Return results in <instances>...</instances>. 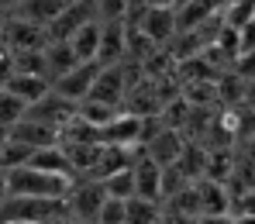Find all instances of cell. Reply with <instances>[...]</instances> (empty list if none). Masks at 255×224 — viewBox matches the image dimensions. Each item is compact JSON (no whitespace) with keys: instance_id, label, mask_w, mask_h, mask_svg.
Listing matches in <instances>:
<instances>
[{"instance_id":"cell-1","label":"cell","mask_w":255,"mask_h":224,"mask_svg":"<svg viewBox=\"0 0 255 224\" xmlns=\"http://www.w3.org/2000/svg\"><path fill=\"white\" fill-rule=\"evenodd\" d=\"M7 183H10V193H21V197H59V200H66L76 176L48 173L38 166H14V169H7Z\"/></svg>"},{"instance_id":"cell-2","label":"cell","mask_w":255,"mask_h":224,"mask_svg":"<svg viewBox=\"0 0 255 224\" xmlns=\"http://www.w3.org/2000/svg\"><path fill=\"white\" fill-rule=\"evenodd\" d=\"M55 214H69L66 200H59V197H21V193H10L7 204L0 207V224H38L45 218H55Z\"/></svg>"},{"instance_id":"cell-3","label":"cell","mask_w":255,"mask_h":224,"mask_svg":"<svg viewBox=\"0 0 255 224\" xmlns=\"http://www.w3.org/2000/svg\"><path fill=\"white\" fill-rule=\"evenodd\" d=\"M104 204H107V186H104V179L76 176L73 190H69V197H66L69 214L80 218V221H97V214H100Z\"/></svg>"},{"instance_id":"cell-4","label":"cell","mask_w":255,"mask_h":224,"mask_svg":"<svg viewBox=\"0 0 255 224\" xmlns=\"http://www.w3.org/2000/svg\"><path fill=\"white\" fill-rule=\"evenodd\" d=\"M76 111H80V104H76V100L62 97L59 90H48L42 100H35V104L28 107V117H35V121L52 124V128H59V131H62V124H66V121H73V117H76Z\"/></svg>"},{"instance_id":"cell-5","label":"cell","mask_w":255,"mask_h":224,"mask_svg":"<svg viewBox=\"0 0 255 224\" xmlns=\"http://www.w3.org/2000/svg\"><path fill=\"white\" fill-rule=\"evenodd\" d=\"M0 38L10 45L14 52H21V48H45V45L52 42V35H48V28H45V24L24 21V17H17V14H10V17H7V24H3V31H0Z\"/></svg>"},{"instance_id":"cell-6","label":"cell","mask_w":255,"mask_h":224,"mask_svg":"<svg viewBox=\"0 0 255 224\" xmlns=\"http://www.w3.org/2000/svg\"><path fill=\"white\" fill-rule=\"evenodd\" d=\"M100 62H80V66H73L69 73H62L59 80H52V90H59L62 97H69V100H86L90 97V90L97 83V76H100Z\"/></svg>"},{"instance_id":"cell-7","label":"cell","mask_w":255,"mask_h":224,"mask_svg":"<svg viewBox=\"0 0 255 224\" xmlns=\"http://www.w3.org/2000/svg\"><path fill=\"white\" fill-rule=\"evenodd\" d=\"M134 197H145V200H155V204L166 200V193H162V166L148 152H141V159L134 162Z\"/></svg>"},{"instance_id":"cell-8","label":"cell","mask_w":255,"mask_h":224,"mask_svg":"<svg viewBox=\"0 0 255 224\" xmlns=\"http://www.w3.org/2000/svg\"><path fill=\"white\" fill-rule=\"evenodd\" d=\"M128 59V21H104V38L97 62L100 66H118Z\"/></svg>"},{"instance_id":"cell-9","label":"cell","mask_w":255,"mask_h":224,"mask_svg":"<svg viewBox=\"0 0 255 224\" xmlns=\"http://www.w3.org/2000/svg\"><path fill=\"white\" fill-rule=\"evenodd\" d=\"M183 148H186V134L179 131V128H159V131L145 141V152H148L159 166L176 162V159L183 155Z\"/></svg>"},{"instance_id":"cell-10","label":"cell","mask_w":255,"mask_h":224,"mask_svg":"<svg viewBox=\"0 0 255 224\" xmlns=\"http://www.w3.org/2000/svg\"><path fill=\"white\" fill-rule=\"evenodd\" d=\"M10 138L24 141L28 148L62 145V134H59V128H52V124H42V121H35V117H21V121H17V124L10 128Z\"/></svg>"},{"instance_id":"cell-11","label":"cell","mask_w":255,"mask_h":224,"mask_svg":"<svg viewBox=\"0 0 255 224\" xmlns=\"http://www.w3.org/2000/svg\"><path fill=\"white\" fill-rule=\"evenodd\" d=\"M100 38H104V21L100 17H93V21H86L83 28H76L73 31V52H76V59L80 62H97V52H100Z\"/></svg>"},{"instance_id":"cell-12","label":"cell","mask_w":255,"mask_h":224,"mask_svg":"<svg viewBox=\"0 0 255 224\" xmlns=\"http://www.w3.org/2000/svg\"><path fill=\"white\" fill-rule=\"evenodd\" d=\"M3 87L10 90V93H17L21 100L35 104V100H42L45 93L52 90V80H48V76H38V73H14Z\"/></svg>"},{"instance_id":"cell-13","label":"cell","mask_w":255,"mask_h":224,"mask_svg":"<svg viewBox=\"0 0 255 224\" xmlns=\"http://www.w3.org/2000/svg\"><path fill=\"white\" fill-rule=\"evenodd\" d=\"M62 7H66V0H21L17 3V17H24V21H35V24H52L59 14H62Z\"/></svg>"},{"instance_id":"cell-14","label":"cell","mask_w":255,"mask_h":224,"mask_svg":"<svg viewBox=\"0 0 255 224\" xmlns=\"http://www.w3.org/2000/svg\"><path fill=\"white\" fill-rule=\"evenodd\" d=\"M45 59H48V76L52 80H59L62 73H69L73 66H80V59H76V52H73L69 42H48L45 45Z\"/></svg>"},{"instance_id":"cell-15","label":"cell","mask_w":255,"mask_h":224,"mask_svg":"<svg viewBox=\"0 0 255 224\" xmlns=\"http://www.w3.org/2000/svg\"><path fill=\"white\" fill-rule=\"evenodd\" d=\"M125 107H118V104H107V100H93V97H86V100H80V117L83 121H90V124H97V128H107L118 114H121Z\"/></svg>"},{"instance_id":"cell-16","label":"cell","mask_w":255,"mask_h":224,"mask_svg":"<svg viewBox=\"0 0 255 224\" xmlns=\"http://www.w3.org/2000/svg\"><path fill=\"white\" fill-rule=\"evenodd\" d=\"M28 100H21L17 93H10L7 87H0V124L3 128H14L21 117H28Z\"/></svg>"},{"instance_id":"cell-17","label":"cell","mask_w":255,"mask_h":224,"mask_svg":"<svg viewBox=\"0 0 255 224\" xmlns=\"http://www.w3.org/2000/svg\"><path fill=\"white\" fill-rule=\"evenodd\" d=\"M162 221V207L155 200L145 197H131L128 200V221L125 224H159Z\"/></svg>"},{"instance_id":"cell-18","label":"cell","mask_w":255,"mask_h":224,"mask_svg":"<svg viewBox=\"0 0 255 224\" xmlns=\"http://www.w3.org/2000/svg\"><path fill=\"white\" fill-rule=\"evenodd\" d=\"M31 152H35V148H28L24 141H17V138H10V134H7V141L0 145V169L24 166V162L31 159Z\"/></svg>"},{"instance_id":"cell-19","label":"cell","mask_w":255,"mask_h":224,"mask_svg":"<svg viewBox=\"0 0 255 224\" xmlns=\"http://www.w3.org/2000/svg\"><path fill=\"white\" fill-rule=\"evenodd\" d=\"M104 186H107L111 197H118V200H131V197H134V166H128V169H121V173L107 176V179H104Z\"/></svg>"},{"instance_id":"cell-20","label":"cell","mask_w":255,"mask_h":224,"mask_svg":"<svg viewBox=\"0 0 255 224\" xmlns=\"http://www.w3.org/2000/svg\"><path fill=\"white\" fill-rule=\"evenodd\" d=\"M131 3L134 0H93V10L100 21H125L131 14Z\"/></svg>"},{"instance_id":"cell-21","label":"cell","mask_w":255,"mask_h":224,"mask_svg":"<svg viewBox=\"0 0 255 224\" xmlns=\"http://www.w3.org/2000/svg\"><path fill=\"white\" fill-rule=\"evenodd\" d=\"M125 221H128V200H118V197L107 193V204L100 207L97 224H125Z\"/></svg>"},{"instance_id":"cell-22","label":"cell","mask_w":255,"mask_h":224,"mask_svg":"<svg viewBox=\"0 0 255 224\" xmlns=\"http://www.w3.org/2000/svg\"><path fill=\"white\" fill-rule=\"evenodd\" d=\"M231 69H235L242 80H255V48L252 52H242V55L231 62Z\"/></svg>"},{"instance_id":"cell-23","label":"cell","mask_w":255,"mask_h":224,"mask_svg":"<svg viewBox=\"0 0 255 224\" xmlns=\"http://www.w3.org/2000/svg\"><path fill=\"white\" fill-rule=\"evenodd\" d=\"M7 197H10V183H7V169H0V207L7 204Z\"/></svg>"},{"instance_id":"cell-24","label":"cell","mask_w":255,"mask_h":224,"mask_svg":"<svg viewBox=\"0 0 255 224\" xmlns=\"http://www.w3.org/2000/svg\"><path fill=\"white\" fill-rule=\"evenodd\" d=\"M141 3H148V7H176L179 0H141Z\"/></svg>"},{"instance_id":"cell-25","label":"cell","mask_w":255,"mask_h":224,"mask_svg":"<svg viewBox=\"0 0 255 224\" xmlns=\"http://www.w3.org/2000/svg\"><path fill=\"white\" fill-rule=\"evenodd\" d=\"M17 3H21V0H0V10H7V14H14V10H17Z\"/></svg>"},{"instance_id":"cell-26","label":"cell","mask_w":255,"mask_h":224,"mask_svg":"<svg viewBox=\"0 0 255 224\" xmlns=\"http://www.w3.org/2000/svg\"><path fill=\"white\" fill-rule=\"evenodd\" d=\"M7 134H10V128H3V124H0V145L7 141Z\"/></svg>"},{"instance_id":"cell-27","label":"cell","mask_w":255,"mask_h":224,"mask_svg":"<svg viewBox=\"0 0 255 224\" xmlns=\"http://www.w3.org/2000/svg\"><path fill=\"white\" fill-rule=\"evenodd\" d=\"M183 3H190V0H179V3H176V10H179V7H183Z\"/></svg>"},{"instance_id":"cell-28","label":"cell","mask_w":255,"mask_h":224,"mask_svg":"<svg viewBox=\"0 0 255 224\" xmlns=\"http://www.w3.org/2000/svg\"><path fill=\"white\" fill-rule=\"evenodd\" d=\"M252 17H255V7H252Z\"/></svg>"}]
</instances>
